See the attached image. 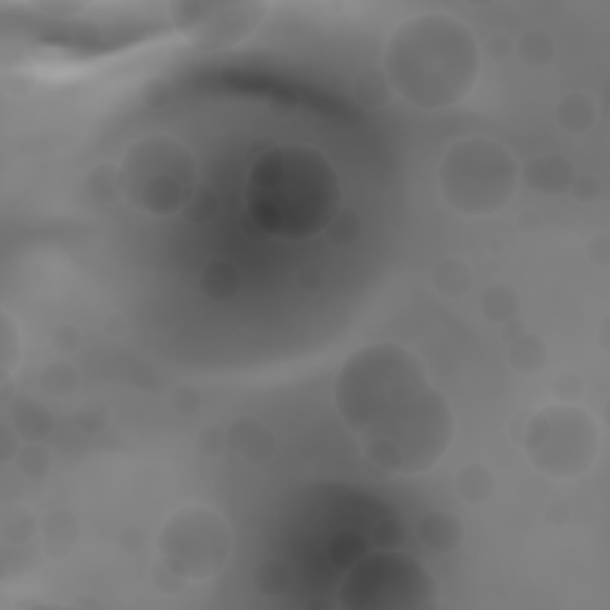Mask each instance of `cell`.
I'll return each instance as SVG.
<instances>
[{"instance_id": "ba28073f", "label": "cell", "mask_w": 610, "mask_h": 610, "mask_svg": "<svg viewBox=\"0 0 610 610\" xmlns=\"http://www.w3.org/2000/svg\"><path fill=\"white\" fill-rule=\"evenodd\" d=\"M575 179V170L560 155H544L532 160L525 170V182L544 194H565Z\"/></svg>"}, {"instance_id": "ac0fdd59", "label": "cell", "mask_w": 610, "mask_h": 610, "mask_svg": "<svg viewBox=\"0 0 610 610\" xmlns=\"http://www.w3.org/2000/svg\"><path fill=\"white\" fill-rule=\"evenodd\" d=\"M510 363L522 372H537L546 365V346L537 336L525 334L518 341H513L510 348Z\"/></svg>"}, {"instance_id": "8fae6325", "label": "cell", "mask_w": 610, "mask_h": 610, "mask_svg": "<svg viewBox=\"0 0 610 610\" xmlns=\"http://www.w3.org/2000/svg\"><path fill=\"white\" fill-rule=\"evenodd\" d=\"M434 289L439 291L444 298H456L468 296L472 291V284H475V275H472L470 265L465 260L458 258H446L434 267Z\"/></svg>"}, {"instance_id": "ffe728a7", "label": "cell", "mask_w": 610, "mask_h": 610, "mask_svg": "<svg viewBox=\"0 0 610 610\" xmlns=\"http://www.w3.org/2000/svg\"><path fill=\"white\" fill-rule=\"evenodd\" d=\"M36 520L31 518L29 510H24L20 506H8L3 510V525H0V534H3V541L8 544H22L34 537L36 532Z\"/></svg>"}, {"instance_id": "e0dca14e", "label": "cell", "mask_w": 610, "mask_h": 610, "mask_svg": "<svg viewBox=\"0 0 610 610\" xmlns=\"http://www.w3.org/2000/svg\"><path fill=\"white\" fill-rule=\"evenodd\" d=\"M558 122L572 134H580L594 122V103L582 93H572L558 105Z\"/></svg>"}, {"instance_id": "277c9868", "label": "cell", "mask_w": 610, "mask_h": 610, "mask_svg": "<svg viewBox=\"0 0 610 610\" xmlns=\"http://www.w3.org/2000/svg\"><path fill=\"white\" fill-rule=\"evenodd\" d=\"M122 189L146 213L184 210L196 194L194 158L170 136H148L124 158Z\"/></svg>"}, {"instance_id": "7c38bea8", "label": "cell", "mask_w": 610, "mask_h": 610, "mask_svg": "<svg viewBox=\"0 0 610 610\" xmlns=\"http://www.w3.org/2000/svg\"><path fill=\"white\" fill-rule=\"evenodd\" d=\"M241 286L239 270L227 260H213L201 272V291L213 301H227Z\"/></svg>"}, {"instance_id": "3957f363", "label": "cell", "mask_w": 610, "mask_h": 610, "mask_svg": "<svg viewBox=\"0 0 610 610\" xmlns=\"http://www.w3.org/2000/svg\"><path fill=\"white\" fill-rule=\"evenodd\" d=\"M518 163L503 143L465 136L448 148L439 165V189L460 215L482 217L506 208L518 189Z\"/></svg>"}, {"instance_id": "30bf717a", "label": "cell", "mask_w": 610, "mask_h": 610, "mask_svg": "<svg viewBox=\"0 0 610 610\" xmlns=\"http://www.w3.org/2000/svg\"><path fill=\"white\" fill-rule=\"evenodd\" d=\"M239 425L241 429L234 425L232 432H229V446H232L236 453H241L246 460H265L270 456L272 448H275L272 434L253 420H241Z\"/></svg>"}, {"instance_id": "6da1fadb", "label": "cell", "mask_w": 610, "mask_h": 610, "mask_svg": "<svg viewBox=\"0 0 610 610\" xmlns=\"http://www.w3.org/2000/svg\"><path fill=\"white\" fill-rule=\"evenodd\" d=\"M336 406L365 441V456L391 475L429 470L453 441L446 398L406 348L370 346L356 353L336 379Z\"/></svg>"}, {"instance_id": "7a4b0ae2", "label": "cell", "mask_w": 610, "mask_h": 610, "mask_svg": "<svg viewBox=\"0 0 610 610\" xmlns=\"http://www.w3.org/2000/svg\"><path fill=\"white\" fill-rule=\"evenodd\" d=\"M479 72L472 31L456 17L420 15L403 22L384 51L391 91L425 110L451 108L470 96Z\"/></svg>"}, {"instance_id": "cb8c5ba5", "label": "cell", "mask_w": 610, "mask_h": 610, "mask_svg": "<svg viewBox=\"0 0 610 610\" xmlns=\"http://www.w3.org/2000/svg\"><path fill=\"white\" fill-rule=\"evenodd\" d=\"M391 86L387 82V77H384V72L370 70L365 74H360L358 79V98L367 105H379V103H387Z\"/></svg>"}, {"instance_id": "52a82bcc", "label": "cell", "mask_w": 610, "mask_h": 610, "mask_svg": "<svg viewBox=\"0 0 610 610\" xmlns=\"http://www.w3.org/2000/svg\"><path fill=\"white\" fill-rule=\"evenodd\" d=\"M8 415L15 429V437L29 441H43L53 432V415L41 401L31 396L12 398Z\"/></svg>"}, {"instance_id": "9a60e30c", "label": "cell", "mask_w": 610, "mask_h": 610, "mask_svg": "<svg viewBox=\"0 0 610 610\" xmlns=\"http://www.w3.org/2000/svg\"><path fill=\"white\" fill-rule=\"evenodd\" d=\"M39 384L48 396L67 398L79 387V372L77 367L67 363V360H55V363H48L43 367L39 375Z\"/></svg>"}, {"instance_id": "5b68a950", "label": "cell", "mask_w": 610, "mask_h": 610, "mask_svg": "<svg viewBox=\"0 0 610 610\" xmlns=\"http://www.w3.org/2000/svg\"><path fill=\"white\" fill-rule=\"evenodd\" d=\"M525 448L534 468L544 475L570 479L591 465L599 448V432L587 410L570 403H556L532 415Z\"/></svg>"}, {"instance_id": "d4e9b609", "label": "cell", "mask_w": 610, "mask_h": 610, "mask_svg": "<svg viewBox=\"0 0 610 610\" xmlns=\"http://www.w3.org/2000/svg\"><path fill=\"white\" fill-rule=\"evenodd\" d=\"M53 339H55V346L62 348V351H72V348L79 346V332H77V329H72V327L55 329Z\"/></svg>"}, {"instance_id": "44dd1931", "label": "cell", "mask_w": 610, "mask_h": 610, "mask_svg": "<svg viewBox=\"0 0 610 610\" xmlns=\"http://www.w3.org/2000/svg\"><path fill=\"white\" fill-rule=\"evenodd\" d=\"M518 55L522 62H527V65L541 67L551 60L553 43L544 31H527V34L518 41Z\"/></svg>"}, {"instance_id": "2e32d148", "label": "cell", "mask_w": 610, "mask_h": 610, "mask_svg": "<svg viewBox=\"0 0 610 610\" xmlns=\"http://www.w3.org/2000/svg\"><path fill=\"white\" fill-rule=\"evenodd\" d=\"M77 539V522L70 513H51V518L43 522V544L51 556H62L70 551V546Z\"/></svg>"}, {"instance_id": "4fadbf2b", "label": "cell", "mask_w": 610, "mask_h": 610, "mask_svg": "<svg viewBox=\"0 0 610 610\" xmlns=\"http://www.w3.org/2000/svg\"><path fill=\"white\" fill-rule=\"evenodd\" d=\"M494 475H491L487 465L470 463L458 472L456 477V491L463 501L468 503H482L494 494Z\"/></svg>"}, {"instance_id": "7402d4cb", "label": "cell", "mask_w": 610, "mask_h": 610, "mask_svg": "<svg viewBox=\"0 0 610 610\" xmlns=\"http://www.w3.org/2000/svg\"><path fill=\"white\" fill-rule=\"evenodd\" d=\"M17 468L27 477H41L51 468V451L41 441H29L24 448H17Z\"/></svg>"}, {"instance_id": "8992f818", "label": "cell", "mask_w": 610, "mask_h": 610, "mask_svg": "<svg viewBox=\"0 0 610 610\" xmlns=\"http://www.w3.org/2000/svg\"><path fill=\"white\" fill-rule=\"evenodd\" d=\"M165 570L184 580H208L227 563L232 529L220 513L194 506L174 513L158 539Z\"/></svg>"}, {"instance_id": "603a6c76", "label": "cell", "mask_w": 610, "mask_h": 610, "mask_svg": "<svg viewBox=\"0 0 610 610\" xmlns=\"http://www.w3.org/2000/svg\"><path fill=\"white\" fill-rule=\"evenodd\" d=\"M255 584L265 594H282L291 584L289 568L284 563H279V560H267V563L255 570Z\"/></svg>"}, {"instance_id": "9c48e42d", "label": "cell", "mask_w": 610, "mask_h": 610, "mask_svg": "<svg viewBox=\"0 0 610 610\" xmlns=\"http://www.w3.org/2000/svg\"><path fill=\"white\" fill-rule=\"evenodd\" d=\"M417 532H420L422 544L437 553L458 549V544L463 541V525L448 513H427L417 525Z\"/></svg>"}, {"instance_id": "5bb4252c", "label": "cell", "mask_w": 610, "mask_h": 610, "mask_svg": "<svg viewBox=\"0 0 610 610\" xmlns=\"http://www.w3.org/2000/svg\"><path fill=\"white\" fill-rule=\"evenodd\" d=\"M479 303H482L484 317H487L489 322H494V325L513 320L520 308L518 294L506 284L489 286V289L482 294V298H479Z\"/></svg>"}, {"instance_id": "d6986e66", "label": "cell", "mask_w": 610, "mask_h": 610, "mask_svg": "<svg viewBox=\"0 0 610 610\" xmlns=\"http://www.w3.org/2000/svg\"><path fill=\"white\" fill-rule=\"evenodd\" d=\"M22 344H20V329L12 322V315L3 310L0 315V363H3V382H8L10 372L20 363Z\"/></svg>"}]
</instances>
